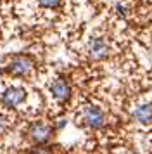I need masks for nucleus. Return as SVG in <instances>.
Wrapping results in <instances>:
<instances>
[{
	"label": "nucleus",
	"instance_id": "20e7f679",
	"mask_svg": "<svg viewBox=\"0 0 152 154\" xmlns=\"http://www.w3.org/2000/svg\"><path fill=\"white\" fill-rule=\"evenodd\" d=\"M83 121L87 123V126L90 128H102L105 125V116H104V112L100 107H97V106H88V107H85V111H83Z\"/></svg>",
	"mask_w": 152,
	"mask_h": 154
},
{
	"label": "nucleus",
	"instance_id": "423d86ee",
	"mask_svg": "<svg viewBox=\"0 0 152 154\" xmlns=\"http://www.w3.org/2000/svg\"><path fill=\"white\" fill-rule=\"evenodd\" d=\"M50 94L54 95L55 100L66 102V100L71 97V87H69V83L66 80L57 78V80H54V82L50 83Z\"/></svg>",
	"mask_w": 152,
	"mask_h": 154
},
{
	"label": "nucleus",
	"instance_id": "7ed1b4c3",
	"mask_svg": "<svg viewBox=\"0 0 152 154\" xmlns=\"http://www.w3.org/2000/svg\"><path fill=\"white\" fill-rule=\"evenodd\" d=\"M24 99H26V90L24 88H21V87H9V88H5L2 92L0 102H2L4 107L12 109V107H17L19 104H23Z\"/></svg>",
	"mask_w": 152,
	"mask_h": 154
},
{
	"label": "nucleus",
	"instance_id": "39448f33",
	"mask_svg": "<svg viewBox=\"0 0 152 154\" xmlns=\"http://www.w3.org/2000/svg\"><path fill=\"white\" fill-rule=\"evenodd\" d=\"M87 52H88V56L92 59H104V57H107L109 54V45L107 42L104 40L102 36H95V38H92L88 42V47H87Z\"/></svg>",
	"mask_w": 152,
	"mask_h": 154
},
{
	"label": "nucleus",
	"instance_id": "f257e3e1",
	"mask_svg": "<svg viewBox=\"0 0 152 154\" xmlns=\"http://www.w3.org/2000/svg\"><path fill=\"white\" fill-rule=\"evenodd\" d=\"M52 135H54L52 126L47 125V123H43V121H35L33 125L28 128V137L36 146H45V144H48L50 139H52Z\"/></svg>",
	"mask_w": 152,
	"mask_h": 154
},
{
	"label": "nucleus",
	"instance_id": "1a4fd4ad",
	"mask_svg": "<svg viewBox=\"0 0 152 154\" xmlns=\"http://www.w3.org/2000/svg\"><path fill=\"white\" fill-rule=\"evenodd\" d=\"M64 125H66V119H61V123H59V128H62Z\"/></svg>",
	"mask_w": 152,
	"mask_h": 154
},
{
	"label": "nucleus",
	"instance_id": "f03ea898",
	"mask_svg": "<svg viewBox=\"0 0 152 154\" xmlns=\"http://www.w3.org/2000/svg\"><path fill=\"white\" fill-rule=\"evenodd\" d=\"M33 69H35V64L31 61V57L28 56L14 57L7 66V71L12 76H17V78H28L29 75H33Z\"/></svg>",
	"mask_w": 152,
	"mask_h": 154
},
{
	"label": "nucleus",
	"instance_id": "6e6552de",
	"mask_svg": "<svg viewBox=\"0 0 152 154\" xmlns=\"http://www.w3.org/2000/svg\"><path fill=\"white\" fill-rule=\"evenodd\" d=\"M40 7H45V9H57L61 5V0H36Z\"/></svg>",
	"mask_w": 152,
	"mask_h": 154
},
{
	"label": "nucleus",
	"instance_id": "0eeeda50",
	"mask_svg": "<svg viewBox=\"0 0 152 154\" xmlns=\"http://www.w3.org/2000/svg\"><path fill=\"white\" fill-rule=\"evenodd\" d=\"M133 116L140 123H145V125L152 123V104H144L140 107H137L135 112H133Z\"/></svg>",
	"mask_w": 152,
	"mask_h": 154
}]
</instances>
